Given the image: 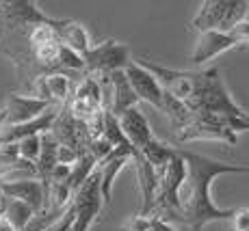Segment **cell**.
<instances>
[{
    "instance_id": "1",
    "label": "cell",
    "mask_w": 249,
    "mask_h": 231,
    "mask_svg": "<svg viewBox=\"0 0 249 231\" xmlns=\"http://www.w3.org/2000/svg\"><path fill=\"white\" fill-rule=\"evenodd\" d=\"M178 153L186 173L178 188V214L174 218L191 225L193 231H202L214 220H232L236 210H219L210 199V184L214 177L226 173H249V166L226 165L189 149H178Z\"/></svg>"
},
{
    "instance_id": "2",
    "label": "cell",
    "mask_w": 249,
    "mask_h": 231,
    "mask_svg": "<svg viewBox=\"0 0 249 231\" xmlns=\"http://www.w3.org/2000/svg\"><path fill=\"white\" fill-rule=\"evenodd\" d=\"M245 11L247 2L243 0H206L199 7V13L193 17V26L199 33H228L232 26L245 20Z\"/></svg>"
},
{
    "instance_id": "3",
    "label": "cell",
    "mask_w": 249,
    "mask_h": 231,
    "mask_svg": "<svg viewBox=\"0 0 249 231\" xmlns=\"http://www.w3.org/2000/svg\"><path fill=\"white\" fill-rule=\"evenodd\" d=\"M71 205H74L76 218H74V225H71L70 231H89L104 205L102 192H100V173L98 171L91 173L87 177V182L74 192Z\"/></svg>"
},
{
    "instance_id": "4",
    "label": "cell",
    "mask_w": 249,
    "mask_h": 231,
    "mask_svg": "<svg viewBox=\"0 0 249 231\" xmlns=\"http://www.w3.org/2000/svg\"><path fill=\"white\" fill-rule=\"evenodd\" d=\"M85 71L87 74H113L124 69L130 63V48L119 41H104L100 46H91L89 52L83 56Z\"/></svg>"
},
{
    "instance_id": "5",
    "label": "cell",
    "mask_w": 249,
    "mask_h": 231,
    "mask_svg": "<svg viewBox=\"0 0 249 231\" xmlns=\"http://www.w3.org/2000/svg\"><path fill=\"white\" fill-rule=\"evenodd\" d=\"M176 136H178L180 143L221 141V143H228V145H236V134L228 128V119L214 117V115H195L193 121H191L184 130L176 132Z\"/></svg>"
},
{
    "instance_id": "6",
    "label": "cell",
    "mask_w": 249,
    "mask_h": 231,
    "mask_svg": "<svg viewBox=\"0 0 249 231\" xmlns=\"http://www.w3.org/2000/svg\"><path fill=\"white\" fill-rule=\"evenodd\" d=\"M124 74H126L128 82H130L139 102H147L154 106V108L162 110V86L152 71H147L137 61H130V63L124 67Z\"/></svg>"
},
{
    "instance_id": "7",
    "label": "cell",
    "mask_w": 249,
    "mask_h": 231,
    "mask_svg": "<svg viewBox=\"0 0 249 231\" xmlns=\"http://www.w3.org/2000/svg\"><path fill=\"white\" fill-rule=\"evenodd\" d=\"M0 20L9 24L11 28L16 26H41V24H50V26H59L63 20H52L48 17L41 9H37L35 2L28 0H16V2H2L0 4Z\"/></svg>"
},
{
    "instance_id": "8",
    "label": "cell",
    "mask_w": 249,
    "mask_h": 231,
    "mask_svg": "<svg viewBox=\"0 0 249 231\" xmlns=\"http://www.w3.org/2000/svg\"><path fill=\"white\" fill-rule=\"evenodd\" d=\"M135 153H137V149L128 143V145H124V147H115L111 151V156L95 166V171L100 173V192H102L104 203H111L115 177H117L119 173H122V168L135 158Z\"/></svg>"
},
{
    "instance_id": "9",
    "label": "cell",
    "mask_w": 249,
    "mask_h": 231,
    "mask_svg": "<svg viewBox=\"0 0 249 231\" xmlns=\"http://www.w3.org/2000/svg\"><path fill=\"white\" fill-rule=\"evenodd\" d=\"M0 195L4 199L22 201L35 214L46 208V188L37 177L33 180H16V182H0Z\"/></svg>"
},
{
    "instance_id": "10",
    "label": "cell",
    "mask_w": 249,
    "mask_h": 231,
    "mask_svg": "<svg viewBox=\"0 0 249 231\" xmlns=\"http://www.w3.org/2000/svg\"><path fill=\"white\" fill-rule=\"evenodd\" d=\"M52 104L37 98H26V95H9L7 106H4V128L22 126L33 119H37L41 113H46Z\"/></svg>"
},
{
    "instance_id": "11",
    "label": "cell",
    "mask_w": 249,
    "mask_h": 231,
    "mask_svg": "<svg viewBox=\"0 0 249 231\" xmlns=\"http://www.w3.org/2000/svg\"><path fill=\"white\" fill-rule=\"evenodd\" d=\"M35 98L44 99L48 104L65 106L71 98V80L68 74L52 71L48 76H41L35 82Z\"/></svg>"
},
{
    "instance_id": "12",
    "label": "cell",
    "mask_w": 249,
    "mask_h": 231,
    "mask_svg": "<svg viewBox=\"0 0 249 231\" xmlns=\"http://www.w3.org/2000/svg\"><path fill=\"white\" fill-rule=\"evenodd\" d=\"M236 46V41L230 37V33H219V31H208V33H199V39L195 43V50L191 54V63L195 67L208 63L210 59L223 54L226 50Z\"/></svg>"
},
{
    "instance_id": "13",
    "label": "cell",
    "mask_w": 249,
    "mask_h": 231,
    "mask_svg": "<svg viewBox=\"0 0 249 231\" xmlns=\"http://www.w3.org/2000/svg\"><path fill=\"white\" fill-rule=\"evenodd\" d=\"M115 119H117V123H119V128H122L126 141L130 143L137 151H141V149L145 147L152 138H154L150 123H147V119L139 113V108L124 110V113L119 115V117H115Z\"/></svg>"
},
{
    "instance_id": "14",
    "label": "cell",
    "mask_w": 249,
    "mask_h": 231,
    "mask_svg": "<svg viewBox=\"0 0 249 231\" xmlns=\"http://www.w3.org/2000/svg\"><path fill=\"white\" fill-rule=\"evenodd\" d=\"M137 166V177H139V188H141V212L139 218H150L154 212V199H156V171L141 153H135L132 158Z\"/></svg>"
},
{
    "instance_id": "15",
    "label": "cell",
    "mask_w": 249,
    "mask_h": 231,
    "mask_svg": "<svg viewBox=\"0 0 249 231\" xmlns=\"http://www.w3.org/2000/svg\"><path fill=\"white\" fill-rule=\"evenodd\" d=\"M137 104H139V99H137L135 91H132L130 82H128L124 69L113 71L111 74V110L108 113L113 117H119L124 110L137 108Z\"/></svg>"
},
{
    "instance_id": "16",
    "label": "cell",
    "mask_w": 249,
    "mask_h": 231,
    "mask_svg": "<svg viewBox=\"0 0 249 231\" xmlns=\"http://www.w3.org/2000/svg\"><path fill=\"white\" fill-rule=\"evenodd\" d=\"M56 37H59V43L68 46L70 50H74L76 54H80V56L87 54L89 48H91V39H89L87 28L78 22L65 20L63 26H61L59 33H56Z\"/></svg>"
},
{
    "instance_id": "17",
    "label": "cell",
    "mask_w": 249,
    "mask_h": 231,
    "mask_svg": "<svg viewBox=\"0 0 249 231\" xmlns=\"http://www.w3.org/2000/svg\"><path fill=\"white\" fill-rule=\"evenodd\" d=\"M160 113L167 115V119H169L171 128H174L176 132L184 130L191 121H193V117H195V115L189 110V106H186L184 102H180V99L171 98L167 91H162V110H160Z\"/></svg>"
},
{
    "instance_id": "18",
    "label": "cell",
    "mask_w": 249,
    "mask_h": 231,
    "mask_svg": "<svg viewBox=\"0 0 249 231\" xmlns=\"http://www.w3.org/2000/svg\"><path fill=\"white\" fill-rule=\"evenodd\" d=\"M139 153H141V156L145 158L152 166H154V171H159V168H162L167 162L171 160V158L176 156V147H169L167 143L159 141V138H152V141L147 143V145L143 147Z\"/></svg>"
},
{
    "instance_id": "19",
    "label": "cell",
    "mask_w": 249,
    "mask_h": 231,
    "mask_svg": "<svg viewBox=\"0 0 249 231\" xmlns=\"http://www.w3.org/2000/svg\"><path fill=\"white\" fill-rule=\"evenodd\" d=\"M0 212H2V218H7L16 231H24L26 229V225L31 223V218L35 216V212L28 208L26 203L16 201V199H7L4 210H0Z\"/></svg>"
},
{
    "instance_id": "20",
    "label": "cell",
    "mask_w": 249,
    "mask_h": 231,
    "mask_svg": "<svg viewBox=\"0 0 249 231\" xmlns=\"http://www.w3.org/2000/svg\"><path fill=\"white\" fill-rule=\"evenodd\" d=\"M95 166H98V162L93 160V158L89 156L87 151L83 153V156L78 158V162H76L74 166H71V173H70V177H68V182L65 184L70 186V190L71 192H76L80 188V186L87 182V177L91 175V173L95 171Z\"/></svg>"
},
{
    "instance_id": "21",
    "label": "cell",
    "mask_w": 249,
    "mask_h": 231,
    "mask_svg": "<svg viewBox=\"0 0 249 231\" xmlns=\"http://www.w3.org/2000/svg\"><path fill=\"white\" fill-rule=\"evenodd\" d=\"M71 98H83V99H89V102H95L102 106V86H100L98 78L93 74H87L80 80V84L76 86Z\"/></svg>"
},
{
    "instance_id": "22",
    "label": "cell",
    "mask_w": 249,
    "mask_h": 231,
    "mask_svg": "<svg viewBox=\"0 0 249 231\" xmlns=\"http://www.w3.org/2000/svg\"><path fill=\"white\" fill-rule=\"evenodd\" d=\"M16 145H18V156H20L22 160L31 162V165H37L39 151H41V134L26 136V138H22L20 143H16Z\"/></svg>"
},
{
    "instance_id": "23",
    "label": "cell",
    "mask_w": 249,
    "mask_h": 231,
    "mask_svg": "<svg viewBox=\"0 0 249 231\" xmlns=\"http://www.w3.org/2000/svg\"><path fill=\"white\" fill-rule=\"evenodd\" d=\"M102 136L107 138L108 143H111L113 149L128 145L126 136H124L122 128H119V123H117V119H115L111 113H104V132H102Z\"/></svg>"
},
{
    "instance_id": "24",
    "label": "cell",
    "mask_w": 249,
    "mask_h": 231,
    "mask_svg": "<svg viewBox=\"0 0 249 231\" xmlns=\"http://www.w3.org/2000/svg\"><path fill=\"white\" fill-rule=\"evenodd\" d=\"M56 63L63 65L65 69H71V71H85V61L80 54H76L74 50H70L68 46L59 43V56H56Z\"/></svg>"
},
{
    "instance_id": "25",
    "label": "cell",
    "mask_w": 249,
    "mask_h": 231,
    "mask_svg": "<svg viewBox=\"0 0 249 231\" xmlns=\"http://www.w3.org/2000/svg\"><path fill=\"white\" fill-rule=\"evenodd\" d=\"M85 151H87L89 156L100 165L102 160H107V158L111 156L113 145H111V143H108L104 136H100V138H93V141H89V143H87V149H85Z\"/></svg>"
},
{
    "instance_id": "26",
    "label": "cell",
    "mask_w": 249,
    "mask_h": 231,
    "mask_svg": "<svg viewBox=\"0 0 249 231\" xmlns=\"http://www.w3.org/2000/svg\"><path fill=\"white\" fill-rule=\"evenodd\" d=\"M33 52H35V59L39 61L41 65H54L56 56H59V41L37 46V48H33Z\"/></svg>"
},
{
    "instance_id": "27",
    "label": "cell",
    "mask_w": 249,
    "mask_h": 231,
    "mask_svg": "<svg viewBox=\"0 0 249 231\" xmlns=\"http://www.w3.org/2000/svg\"><path fill=\"white\" fill-rule=\"evenodd\" d=\"M80 156H83V153L76 151V149L65 147V145H59V149H56V165L74 166L76 162H78V158H80Z\"/></svg>"
},
{
    "instance_id": "28",
    "label": "cell",
    "mask_w": 249,
    "mask_h": 231,
    "mask_svg": "<svg viewBox=\"0 0 249 231\" xmlns=\"http://www.w3.org/2000/svg\"><path fill=\"white\" fill-rule=\"evenodd\" d=\"M232 231H249V208H238L234 212Z\"/></svg>"
},
{
    "instance_id": "29",
    "label": "cell",
    "mask_w": 249,
    "mask_h": 231,
    "mask_svg": "<svg viewBox=\"0 0 249 231\" xmlns=\"http://www.w3.org/2000/svg\"><path fill=\"white\" fill-rule=\"evenodd\" d=\"M228 33L236 43H249V22L247 20L238 22L236 26H232Z\"/></svg>"
},
{
    "instance_id": "30",
    "label": "cell",
    "mask_w": 249,
    "mask_h": 231,
    "mask_svg": "<svg viewBox=\"0 0 249 231\" xmlns=\"http://www.w3.org/2000/svg\"><path fill=\"white\" fill-rule=\"evenodd\" d=\"M147 220H150L152 231H176L169 220H160V218H147Z\"/></svg>"
},
{
    "instance_id": "31",
    "label": "cell",
    "mask_w": 249,
    "mask_h": 231,
    "mask_svg": "<svg viewBox=\"0 0 249 231\" xmlns=\"http://www.w3.org/2000/svg\"><path fill=\"white\" fill-rule=\"evenodd\" d=\"M0 231H16V229L11 227V223H9L7 218H2V220H0Z\"/></svg>"
},
{
    "instance_id": "32",
    "label": "cell",
    "mask_w": 249,
    "mask_h": 231,
    "mask_svg": "<svg viewBox=\"0 0 249 231\" xmlns=\"http://www.w3.org/2000/svg\"><path fill=\"white\" fill-rule=\"evenodd\" d=\"M245 20L249 22V2H247V11H245Z\"/></svg>"
},
{
    "instance_id": "33",
    "label": "cell",
    "mask_w": 249,
    "mask_h": 231,
    "mask_svg": "<svg viewBox=\"0 0 249 231\" xmlns=\"http://www.w3.org/2000/svg\"><path fill=\"white\" fill-rule=\"evenodd\" d=\"M0 220H2V212H0Z\"/></svg>"
},
{
    "instance_id": "34",
    "label": "cell",
    "mask_w": 249,
    "mask_h": 231,
    "mask_svg": "<svg viewBox=\"0 0 249 231\" xmlns=\"http://www.w3.org/2000/svg\"><path fill=\"white\" fill-rule=\"evenodd\" d=\"M0 4H2V0H0Z\"/></svg>"
}]
</instances>
